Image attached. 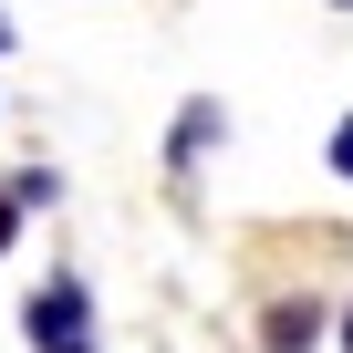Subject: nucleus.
Instances as JSON below:
<instances>
[{
    "instance_id": "nucleus-1",
    "label": "nucleus",
    "mask_w": 353,
    "mask_h": 353,
    "mask_svg": "<svg viewBox=\"0 0 353 353\" xmlns=\"http://www.w3.org/2000/svg\"><path fill=\"white\" fill-rule=\"evenodd\" d=\"M21 343L32 353H94V291L73 270H52L32 301H21Z\"/></svg>"
},
{
    "instance_id": "nucleus-2",
    "label": "nucleus",
    "mask_w": 353,
    "mask_h": 353,
    "mask_svg": "<svg viewBox=\"0 0 353 353\" xmlns=\"http://www.w3.org/2000/svg\"><path fill=\"white\" fill-rule=\"evenodd\" d=\"M322 332H332V301H312V291H281L260 312V353H322Z\"/></svg>"
},
{
    "instance_id": "nucleus-3",
    "label": "nucleus",
    "mask_w": 353,
    "mask_h": 353,
    "mask_svg": "<svg viewBox=\"0 0 353 353\" xmlns=\"http://www.w3.org/2000/svg\"><path fill=\"white\" fill-rule=\"evenodd\" d=\"M219 135H229V114H219L208 94H198V104H176V125H166V166H176V176H188V166H198V156H208Z\"/></svg>"
},
{
    "instance_id": "nucleus-4",
    "label": "nucleus",
    "mask_w": 353,
    "mask_h": 353,
    "mask_svg": "<svg viewBox=\"0 0 353 353\" xmlns=\"http://www.w3.org/2000/svg\"><path fill=\"white\" fill-rule=\"evenodd\" d=\"M11 198H21V208H52V198H63V176H52V166H21V176H11Z\"/></svg>"
},
{
    "instance_id": "nucleus-5",
    "label": "nucleus",
    "mask_w": 353,
    "mask_h": 353,
    "mask_svg": "<svg viewBox=\"0 0 353 353\" xmlns=\"http://www.w3.org/2000/svg\"><path fill=\"white\" fill-rule=\"evenodd\" d=\"M322 156H332V176H343V188H353V114L332 125V145H322Z\"/></svg>"
},
{
    "instance_id": "nucleus-6",
    "label": "nucleus",
    "mask_w": 353,
    "mask_h": 353,
    "mask_svg": "<svg viewBox=\"0 0 353 353\" xmlns=\"http://www.w3.org/2000/svg\"><path fill=\"white\" fill-rule=\"evenodd\" d=\"M21 219H32V208H21L11 188H0V250H11V239H21Z\"/></svg>"
},
{
    "instance_id": "nucleus-7",
    "label": "nucleus",
    "mask_w": 353,
    "mask_h": 353,
    "mask_svg": "<svg viewBox=\"0 0 353 353\" xmlns=\"http://www.w3.org/2000/svg\"><path fill=\"white\" fill-rule=\"evenodd\" d=\"M343 353H353V301H343Z\"/></svg>"
},
{
    "instance_id": "nucleus-8",
    "label": "nucleus",
    "mask_w": 353,
    "mask_h": 353,
    "mask_svg": "<svg viewBox=\"0 0 353 353\" xmlns=\"http://www.w3.org/2000/svg\"><path fill=\"white\" fill-rule=\"evenodd\" d=\"M0 52H11V21H0Z\"/></svg>"
},
{
    "instance_id": "nucleus-9",
    "label": "nucleus",
    "mask_w": 353,
    "mask_h": 353,
    "mask_svg": "<svg viewBox=\"0 0 353 353\" xmlns=\"http://www.w3.org/2000/svg\"><path fill=\"white\" fill-rule=\"evenodd\" d=\"M332 11H353V0H332Z\"/></svg>"
}]
</instances>
